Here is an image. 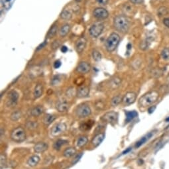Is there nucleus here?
<instances>
[{"instance_id":"f257e3e1","label":"nucleus","mask_w":169,"mask_h":169,"mask_svg":"<svg viewBox=\"0 0 169 169\" xmlns=\"http://www.w3.org/2000/svg\"><path fill=\"white\" fill-rule=\"evenodd\" d=\"M115 29L121 33H127L130 27V21L125 16H117L113 20Z\"/></svg>"},{"instance_id":"f03ea898","label":"nucleus","mask_w":169,"mask_h":169,"mask_svg":"<svg viewBox=\"0 0 169 169\" xmlns=\"http://www.w3.org/2000/svg\"><path fill=\"white\" fill-rule=\"evenodd\" d=\"M158 99H159L158 92L155 91H151L146 93L140 98L139 100V104L141 107H146L147 106H150L153 103H155Z\"/></svg>"},{"instance_id":"7ed1b4c3","label":"nucleus","mask_w":169,"mask_h":169,"mask_svg":"<svg viewBox=\"0 0 169 169\" xmlns=\"http://www.w3.org/2000/svg\"><path fill=\"white\" fill-rule=\"evenodd\" d=\"M120 41V37L116 33L110 34L106 41V48L108 52H112L118 45Z\"/></svg>"},{"instance_id":"20e7f679","label":"nucleus","mask_w":169,"mask_h":169,"mask_svg":"<svg viewBox=\"0 0 169 169\" xmlns=\"http://www.w3.org/2000/svg\"><path fill=\"white\" fill-rule=\"evenodd\" d=\"M11 139L16 143L23 142L26 139V133L23 128L19 127L15 129L11 134Z\"/></svg>"},{"instance_id":"39448f33","label":"nucleus","mask_w":169,"mask_h":169,"mask_svg":"<svg viewBox=\"0 0 169 169\" xmlns=\"http://www.w3.org/2000/svg\"><path fill=\"white\" fill-rule=\"evenodd\" d=\"M104 29V23L101 21H98L92 25L89 30L90 35L94 38H97L101 35Z\"/></svg>"},{"instance_id":"423d86ee","label":"nucleus","mask_w":169,"mask_h":169,"mask_svg":"<svg viewBox=\"0 0 169 169\" xmlns=\"http://www.w3.org/2000/svg\"><path fill=\"white\" fill-rule=\"evenodd\" d=\"M91 109L87 105L82 104L77 107L76 109V113L77 116L80 118H84V117H88L91 115Z\"/></svg>"},{"instance_id":"0eeeda50","label":"nucleus","mask_w":169,"mask_h":169,"mask_svg":"<svg viewBox=\"0 0 169 169\" xmlns=\"http://www.w3.org/2000/svg\"><path fill=\"white\" fill-rule=\"evenodd\" d=\"M66 130V125L64 123H58L53 126L51 129L50 133L53 136H58L61 135Z\"/></svg>"},{"instance_id":"6e6552de","label":"nucleus","mask_w":169,"mask_h":169,"mask_svg":"<svg viewBox=\"0 0 169 169\" xmlns=\"http://www.w3.org/2000/svg\"><path fill=\"white\" fill-rule=\"evenodd\" d=\"M94 16L98 20H105L109 16L108 10L103 7H97L94 10Z\"/></svg>"},{"instance_id":"1a4fd4ad","label":"nucleus","mask_w":169,"mask_h":169,"mask_svg":"<svg viewBox=\"0 0 169 169\" xmlns=\"http://www.w3.org/2000/svg\"><path fill=\"white\" fill-rule=\"evenodd\" d=\"M117 118H118V114L117 113L114 112V111H111V112L106 113L102 117V119L104 122H106V123L113 124L116 123L117 121Z\"/></svg>"},{"instance_id":"9d476101","label":"nucleus","mask_w":169,"mask_h":169,"mask_svg":"<svg viewBox=\"0 0 169 169\" xmlns=\"http://www.w3.org/2000/svg\"><path fill=\"white\" fill-rule=\"evenodd\" d=\"M19 99V94L15 91H10L8 94L7 100V105L8 107H13L18 102Z\"/></svg>"},{"instance_id":"9b49d317","label":"nucleus","mask_w":169,"mask_h":169,"mask_svg":"<svg viewBox=\"0 0 169 169\" xmlns=\"http://www.w3.org/2000/svg\"><path fill=\"white\" fill-rule=\"evenodd\" d=\"M137 98L136 94L133 92H128L122 98V102L123 105L127 106L130 105L135 101Z\"/></svg>"},{"instance_id":"f8f14e48","label":"nucleus","mask_w":169,"mask_h":169,"mask_svg":"<svg viewBox=\"0 0 169 169\" xmlns=\"http://www.w3.org/2000/svg\"><path fill=\"white\" fill-rule=\"evenodd\" d=\"M87 40L84 37H81L76 41L75 44V48L78 53H82L86 47Z\"/></svg>"},{"instance_id":"ddd939ff","label":"nucleus","mask_w":169,"mask_h":169,"mask_svg":"<svg viewBox=\"0 0 169 169\" xmlns=\"http://www.w3.org/2000/svg\"><path fill=\"white\" fill-rule=\"evenodd\" d=\"M91 67L88 63L85 61L80 62L76 67V71L80 74H86L90 71Z\"/></svg>"},{"instance_id":"4468645a","label":"nucleus","mask_w":169,"mask_h":169,"mask_svg":"<svg viewBox=\"0 0 169 169\" xmlns=\"http://www.w3.org/2000/svg\"><path fill=\"white\" fill-rule=\"evenodd\" d=\"M90 89L87 86H81L76 91V95L78 98H85L88 96Z\"/></svg>"},{"instance_id":"2eb2a0df","label":"nucleus","mask_w":169,"mask_h":169,"mask_svg":"<svg viewBox=\"0 0 169 169\" xmlns=\"http://www.w3.org/2000/svg\"><path fill=\"white\" fill-rule=\"evenodd\" d=\"M70 105L66 100H60L57 103V110L61 113H65L69 109Z\"/></svg>"},{"instance_id":"dca6fc26","label":"nucleus","mask_w":169,"mask_h":169,"mask_svg":"<svg viewBox=\"0 0 169 169\" xmlns=\"http://www.w3.org/2000/svg\"><path fill=\"white\" fill-rule=\"evenodd\" d=\"M34 151L37 153H43L45 151L48 149V145L45 143L40 142L36 144L34 146Z\"/></svg>"},{"instance_id":"f3484780","label":"nucleus","mask_w":169,"mask_h":169,"mask_svg":"<svg viewBox=\"0 0 169 169\" xmlns=\"http://www.w3.org/2000/svg\"><path fill=\"white\" fill-rule=\"evenodd\" d=\"M43 91H44L43 85L40 84V83H38L37 85H36L35 89H34V92H33L34 98H35V99L40 98L42 96V93H43Z\"/></svg>"},{"instance_id":"a211bd4d","label":"nucleus","mask_w":169,"mask_h":169,"mask_svg":"<svg viewBox=\"0 0 169 169\" xmlns=\"http://www.w3.org/2000/svg\"><path fill=\"white\" fill-rule=\"evenodd\" d=\"M105 138V134L104 133H99L94 136L92 140V143L95 147H97L103 142V140Z\"/></svg>"},{"instance_id":"6ab92c4d","label":"nucleus","mask_w":169,"mask_h":169,"mask_svg":"<svg viewBox=\"0 0 169 169\" xmlns=\"http://www.w3.org/2000/svg\"><path fill=\"white\" fill-rule=\"evenodd\" d=\"M153 133L151 132H149V133L147 134V135H145V136H143V137L141 138L139 140H138L137 142L136 143L135 148H137V149L139 148L141 146H142L143 145H144L147 140L150 139L152 136H153Z\"/></svg>"},{"instance_id":"aec40b11","label":"nucleus","mask_w":169,"mask_h":169,"mask_svg":"<svg viewBox=\"0 0 169 169\" xmlns=\"http://www.w3.org/2000/svg\"><path fill=\"white\" fill-rule=\"evenodd\" d=\"M40 161V157L38 155H33L29 158L27 160V164L29 166L34 167V166H37Z\"/></svg>"},{"instance_id":"412c9836","label":"nucleus","mask_w":169,"mask_h":169,"mask_svg":"<svg viewBox=\"0 0 169 169\" xmlns=\"http://www.w3.org/2000/svg\"><path fill=\"white\" fill-rule=\"evenodd\" d=\"M44 112V108L41 105H38L34 107L31 111V115L33 117H38Z\"/></svg>"},{"instance_id":"4be33fe9","label":"nucleus","mask_w":169,"mask_h":169,"mask_svg":"<svg viewBox=\"0 0 169 169\" xmlns=\"http://www.w3.org/2000/svg\"><path fill=\"white\" fill-rule=\"evenodd\" d=\"M70 31V25L68 23H66L62 26L61 29L59 30V35L61 37H65L68 34Z\"/></svg>"},{"instance_id":"5701e85b","label":"nucleus","mask_w":169,"mask_h":169,"mask_svg":"<svg viewBox=\"0 0 169 169\" xmlns=\"http://www.w3.org/2000/svg\"><path fill=\"white\" fill-rule=\"evenodd\" d=\"M60 17L65 20H70L72 18V12L69 10H64L60 14Z\"/></svg>"},{"instance_id":"b1692460","label":"nucleus","mask_w":169,"mask_h":169,"mask_svg":"<svg viewBox=\"0 0 169 169\" xmlns=\"http://www.w3.org/2000/svg\"><path fill=\"white\" fill-rule=\"evenodd\" d=\"M76 153V150L75 148H73V147H69V148H67L65 150L63 153L64 157L66 158H70L72 157L75 155Z\"/></svg>"},{"instance_id":"393cba45","label":"nucleus","mask_w":169,"mask_h":169,"mask_svg":"<svg viewBox=\"0 0 169 169\" xmlns=\"http://www.w3.org/2000/svg\"><path fill=\"white\" fill-rule=\"evenodd\" d=\"M125 115H126L125 121L127 122V123H129V122L132 121L134 118H135V117L138 115V114L135 111H126Z\"/></svg>"},{"instance_id":"a878e982","label":"nucleus","mask_w":169,"mask_h":169,"mask_svg":"<svg viewBox=\"0 0 169 169\" xmlns=\"http://www.w3.org/2000/svg\"><path fill=\"white\" fill-rule=\"evenodd\" d=\"M58 31V25L55 24L53 25L52 27H50V29H49V31L47 33V38L48 39H50V38H53V37H55L56 35V34L57 33Z\"/></svg>"},{"instance_id":"bb28decb","label":"nucleus","mask_w":169,"mask_h":169,"mask_svg":"<svg viewBox=\"0 0 169 169\" xmlns=\"http://www.w3.org/2000/svg\"><path fill=\"white\" fill-rule=\"evenodd\" d=\"M68 141L66 140L59 139L55 143L54 145H53V148H54L55 150H57V151H59V150L61 149L62 147L66 144H68Z\"/></svg>"},{"instance_id":"cd10ccee","label":"nucleus","mask_w":169,"mask_h":169,"mask_svg":"<svg viewBox=\"0 0 169 169\" xmlns=\"http://www.w3.org/2000/svg\"><path fill=\"white\" fill-rule=\"evenodd\" d=\"M88 141V139L86 136H81L78 138V140H77L76 145L77 147H80V148H82L84 146H85L87 144Z\"/></svg>"},{"instance_id":"c85d7f7f","label":"nucleus","mask_w":169,"mask_h":169,"mask_svg":"<svg viewBox=\"0 0 169 169\" xmlns=\"http://www.w3.org/2000/svg\"><path fill=\"white\" fill-rule=\"evenodd\" d=\"M56 117L54 115H50V114H46L43 118V123L45 124L46 125H49L55 121Z\"/></svg>"},{"instance_id":"c756f323","label":"nucleus","mask_w":169,"mask_h":169,"mask_svg":"<svg viewBox=\"0 0 169 169\" xmlns=\"http://www.w3.org/2000/svg\"><path fill=\"white\" fill-rule=\"evenodd\" d=\"M21 115H22V114H21V112L20 111H16L11 114L10 119L13 121H16L21 118Z\"/></svg>"},{"instance_id":"7c9ffc66","label":"nucleus","mask_w":169,"mask_h":169,"mask_svg":"<svg viewBox=\"0 0 169 169\" xmlns=\"http://www.w3.org/2000/svg\"><path fill=\"white\" fill-rule=\"evenodd\" d=\"M121 101H122V98L121 97V96L117 95L112 98V101H111V104H112V105L113 107H116L118 105Z\"/></svg>"},{"instance_id":"2f4dec72","label":"nucleus","mask_w":169,"mask_h":169,"mask_svg":"<svg viewBox=\"0 0 169 169\" xmlns=\"http://www.w3.org/2000/svg\"><path fill=\"white\" fill-rule=\"evenodd\" d=\"M121 82V81L120 79L117 78V77H115L114 79H113L111 81L110 86L112 87L113 89L117 88V87H119V85H120Z\"/></svg>"},{"instance_id":"473e14b6","label":"nucleus","mask_w":169,"mask_h":169,"mask_svg":"<svg viewBox=\"0 0 169 169\" xmlns=\"http://www.w3.org/2000/svg\"><path fill=\"white\" fill-rule=\"evenodd\" d=\"M93 123H90L89 121H88V123H82V125H80V129L83 130V131H85V130H88L91 129V127H92Z\"/></svg>"},{"instance_id":"72a5a7b5","label":"nucleus","mask_w":169,"mask_h":169,"mask_svg":"<svg viewBox=\"0 0 169 169\" xmlns=\"http://www.w3.org/2000/svg\"><path fill=\"white\" fill-rule=\"evenodd\" d=\"M92 57L96 61H100L102 59V55L98 50H94L92 51Z\"/></svg>"},{"instance_id":"f704fd0d","label":"nucleus","mask_w":169,"mask_h":169,"mask_svg":"<svg viewBox=\"0 0 169 169\" xmlns=\"http://www.w3.org/2000/svg\"><path fill=\"white\" fill-rule=\"evenodd\" d=\"M168 13V10L166 7H160L159 10H158L157 14L159 17H162L163 16H165Z\"/></svg>"},{"instance_id":"c9c22d12","label":"nucleus","mask_w":169,"mask_h":169,"mask_svg":"<svg viewBox=\"0 0 169 169\" xmlns=\"http://www.w3.org/2000/svg\"><path fill=\"white\" fill-rule=\"evenodd\" d=\"M149 45H150V42H149V41L148 39H145V40L141 42L139 47L141 50H146L147 49L149 48Z\"/></svg>"},{"instance_id":"e433bc0d","label":"nucleus","mask_w":169,"mask_h":169,"mask_svg":"<svg viewBox=\"0 0 169 169\" xmlns=\"http://www.w3.org/2000/svg\"><path fill=\"white\" fill-rule=\"evenodd\" d=\"M161 57L164 60H169V48H164L162 51Z\"/></svg>"},{"instance_id":"4c0bfd02","label":"nucleus","mask_w":169,"mask_h":169,"mask_svg":"<svg viewBox=\"0 0 169 169\" xmlns=\"http://www.w3.org/2000/svg\"><path fill=\"white\" fill-rule=\"evenodd\" d=\"M0 164H1V169H3L5 167L6 164H7V158H6V156L4 155V154H1V157H0Z\"/></svg>"},{"instance_id":"58836bf2","label":"nucleus","mask_w":169,"mask_h":169,"mask_svg":"<svg viewBox=\"0 0 169 169\" xmlns=\"http://www.w3.org/2000/svg\"><path fill=\"white\" fill-rule=\"evenodd\" d=\"M60 81H61V79H60L59 75H58V76L57 75V76L54 77V78H53V79L52 81L53 85H56L57 84H59V82H60Z\"/></svg>"},{"instance_id":"ea45409f","label":"nucleus","mask_w":169,"mask_h":169,"mask_svg":"<svg viewBox=\"0 0 169 169\" xmlns=\"http://www.w3.org/2000/svg\"><path fill=\"white\" fill-rule=\"evenodd\" d=\"M82 155H83L82 153H80V154H78V155H77L75 158H74V159L73 160V161H72V164H76L77 162H78L79 161V160H80V159H81V158H82Z\"/></svg>"},{"instance_id":"a19ab883","label":"nucleus","mask_w":169,"mask_h":169,"mask_svg":"<svg viewBox=\"0 0 169 169\" xmlns=\"http://www.w3.org/2000/svg\"><path fill=\"white\" fill-rule=\"evenodd\" d=\"M60 45V43L59 42V41H55L53 42V43L52 45V48L53 50H56L58 48H59Z\"/></svg>"},{"instance_id":"79ce46f5","label":"nucleus","mask_w":169,"mask_h":169,"mask_svg":"<svg viewBox=\"0 0 169 169\" xmlns=\"http://www.w3.org/2000/svg\"><path fill=\"white\" fill-rule=\"evenodd\" d=\"M61 66V62L59 61V60L55 62L54 67L55 68V69H58V68H59Z\"/></svg>"},{"instance_id":"37998d69","label":"nucleus","mask_w":169,"mask_h":169,"mask_svg":"<svg viewBox=\"0 0 169 169\" xmlns=\"http://www.w3.org/2000/svg\"><path fill=\"white\" fill-rule=\"evenodd\" d=\"M96 1L98 3L101 4V5H106V4L108 3V0H96Z\"/></svg>"},{"instance_id":"c03bdc74","label":"nucleus","mask_w":169,"mask_h":169,"mask_svg":"<svg viewBox=\"0 0 169 169\" xmlns=\"http://www.w3.org/2000/svg\"><path fill=\"white\" fill-rule=\"evenodd\" d=\"M129 1L133 4H140L143 3V0H129Z\"/></svg>"},{"instance_id":"a18cd8bd","label":"nucleus","mask_w":169,"mask_h":169,"mask_svg":"<svg viewBox=\"0 0 169 169\" xmlns=\"http://www.w3.org/2000/svg\"><path fill=\"white\" fill-rule=\"evenodd\" d=\"M163 23L166 27H169V18H164L163 20Z\"/></svg>"},{"instance_id":"49530a36","label":"nucleus","mask_w":169,"mask_h":169,"mask_svg":"<svg viewBox=\"0 0 169 169\" xmlns=\"http://www.w3.org/2000/svg\"><path fill=\"white\" fill-rule=\"evenodd\" d=\"M131 150H132L131 148H128V149H127L125 150V151H124L123 152L122 155H126V154H127L128 153H129V152L131 151Z\"/></svg>"},{"instance_id":"de8ad7c7","label":"nucleus","mask_w":169,"mask_h":169,"mask_svg":"<svg viewBox=\"0 0 169 169\" xmlns=\"http://www.w3.org/2000/svg\"><path fill=\"white\" fill-rule=\"evenodd\" d=\"M68 51V48L66 46H63L61 48V51L63 53H66Z\"/></svg>"},{"instance_id":"09e8293b","label":"nucleus","mask_w":169,"mask_h":169,"mask_svg":"<svg viewBox=\"0 0 169 169\" xmlns=\"http://www.w3.org/2000/svg\"><path fill=\"white\" fill-rule=\"evenodd\" d=\"M155 106L151 107L149 108V110H148V111H149V113H152L153 112L154 110H155Z\"/></svg>"},{"instance_id":"8fccbe9b","label":"nucleus","mask_w":169,"mask_h":169,"mask_svg":"<svg viewBox=\"0 0 169 169\" xmlns=\"http://www.w3.org/2000/svg\"><path fill=\"white\" fill-rule=\"evenodd\" d=\"M46 43V41H44V42L43 43H42L41 45H40L39 47H38V48L37 49V50H40V49H42V48H43V47H44V45H45Z\"/></svg>"},{"instance_id":"3c124183","label":"nucleus","mask_w":169,"mask_h":169,"mask_svg":"<svg viewBox=\"0 0 169 169\" xmlns=\"http://www.w3.org/2000/svg\"><path fill=\"white\" fill-rule=\"evenodd\" d=\"M127 50H131V48H132L131 44V43H128V44H127Z\"/></svg>"},{"instance_id":"603ef678","label":"nucleus","mask_w":169,"mask_h":169,"mask_svg":"<svg viewBox=\"0 0 169 169\" xmlns=\"http://www.w3.org/2000/svg\"><path fill=\"white\" fill-rule=\"evenodd\" d=\"M166 122H169V117H168L167 119H166Z\"/></svg>"},{"instance_id":"864d4df0","label":"nucleus","mask_w":169,"mask_h":169,"mask_svg":"<svg viewBox=\"0 0 169 169\" xmlns=\"http://www.w3.org/2000/svg\"><path fill=\"white\" fill-rule=\"evenodd\" d=\"M75 1L77 2H80V1H82V0H75Z\"/></svg>"},{"instance_id":"5fc2aeb1","label":"nucleus","mask_w":169,"mask_h":169,"mask_svg":"<svg viewBox=\"0 0 169 169\" xmlns=\"http://www.w3.org/2000/svg\"><path fill=\"white\" fill-rule=\"evenodd\" d=\"M6 1H10V0H6Z\"/></svg>"},{"instance_id":"6e6d98bb","label":"nucleus","mask_w":169,"mask_h":169,"mask_svg":"<svg viewBox=\"0 0 169 169\" xmlns=\"http://www.w3.org/2000/svg\"><path fill=\"white\" fill-rule=\"evenodd\" d=\"M45 169H48V168H45Z\"/></svg>"}]
</instances>
